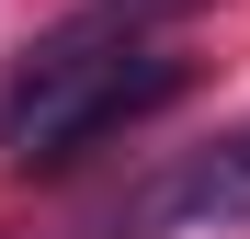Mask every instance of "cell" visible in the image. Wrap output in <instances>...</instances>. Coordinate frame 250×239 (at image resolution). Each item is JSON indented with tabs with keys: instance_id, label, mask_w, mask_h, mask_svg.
Masks as SVG:
<instances>
[{
	"instance_id": "3",
	"label": "cell",
	"mask_w": 250,
	"mask_h": 239,
	"mask_svg": "<svg viewBox=\"0 0 250 239\" xmlns=\"http://www.w3.org/2000/svg\"><path fill=\"white\" fill-rule=\"evenodd\" d=\"M91 12H103V23H137V34H148V23H182V12H205V0H91Z\"/></svg>"
},
{
	"instance_id": "1",
	"label": "cell",
	"mask_w": 250,
	"mask_h": 239,
	"mask_svg": "<svg viewBox=\"0 0 250 239\" xmlns=\"http://www.w3.org/2000/svg\"><path fill=\"white\" fill-rule=\"evenodd\" d=\"M182 80H193V57L148 46L137 23L80 12V23H57L46 46L12 68V91H0V159H12V171H68L80 148H103V137L137 126V114L182 103Z\"/></svg>"
},
{
	"instance_id": "2",
	"label": "cell",
	"mask_w": 250,
	"mask_h": 239,
	"mask_svg": "<svg viewBox=\"0 0 250 239\" xmlns=\"http://www.w3.org/2000/svg\"><path fill=\"white\" fill-rule=\"evenodd\" d=\"M171 228H216V239L250 228V126H216L205 148H182L171 171L103 205V239H171Z\"/></svg>"
}]
</instances>
